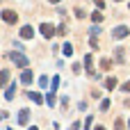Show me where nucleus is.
Listing matches in <instances>:
<instances>
[{
  "instance_id": "obj_1",
  "label": "nucleus",
  "mask_w": 130,
  "mask_h": 130,
  "mask_svg": "<svg viewBox=\"0 0 130 130\" xmlns=\"http://www.w3.org/2000/svg\"><path fill=\"white\" fill-rule=\"evenodd\" d=\"M9 59H11L18 69H27V64H30V62H27V57H25L23 53H16V50H14V53H9Z\"/></svg>"
},
{
  "instance_id": "obj_2",
  "label": "nucleus",
  "mask_w": 130,
  "mask_h": 130,
  "mask_svg": "<svg viewBox=\"0 0 130 130\" xmlns=\"http://www.w3.org/2000/svg\"><path fill=\"white\" fill-rule=\"evenodd\" d=\"M0 16H2V21H5V23H9V25H14V23L18 21V16H16V11H14V9H2V14H0Z\"/></svg>"
},
{
  "instance_id": "obj_3",
  "label": "nucleus",
  "mask_w": 130,
  "mask_h": 130,
  "mask_svg": "<svg viewBox=\"0 0 130 130\" xmlns=\"http://www.w3.org/2000/svg\"><path fill=\"white\" fill-rule=\"evenodd\" d=\"M39 30H41V34H43L46 39H53V37H55V32H57V30H55V25H50V23H41V25H39Z\"/></svg>"
},
{
  "instance_id": "obj_4",
  "label": "nucleus",
  "mask_w": 130,
  "mask_h": 130,
  "mask_svg": "<svg viewBox=\"0 0 130 130\" xmlns=\"http://www.w3.org/2000/svg\"><path fill=\"white\" fill-rule=\"evenodd\" d=\"M128 34H130V27H128V25H119V27L112 30V37H114V39H126Z\"/></svg>"
},
{
  "instance_id": "obj_5",
  "label": "nucleus",
  "mask_w": 130,
  "mask_h": 130,
  "mask_svg": "<svg viewBox=\"0 0 130 130\" xmlns=\"http://www.w3.org/2000/svg\"><path fill=\"white\" fill-rule=\"evenodd\" d=\"M32 80H34L32 71H30V69H23V73H21V85H30Z\"/></svg>"
},
{
  "instance_id": "obj_6",
  "label": "nucleus",
  "mask_w": 130,
  "mask_h": 130,
  "mask_svg": "<svg viewBox=\"0 0 130 130\" xmlns=\"http://www.w3.org/2000/svg\"><path fill=\"white\" fill-rule=\"evenodd\" d=\"M21 37H23V39H32V37H34V30H32L30 25H23V27H21Z\"/></svg>"
},
{
  "instance_id": "obj_7",
  "label": "nucleus",
  "mask_w": 130,
  "mask_h": 130,
  "mask_svg": "<svg viewBox=\"0 0 130 130\" xmlns=\"http://www.w3.org/2000/svg\"><path fill=\"white\" fill-rule=\"evenodd\" d=\"M27 121H30V112H27V110H21V112H18V123L25 126Z\"/></svg>"
},
{
  "instance_id": "obj_8",
  "label": "nucleus",
  "mask_w": 130,
  "mask_h": 130,
  "mask_svg": "<svg viewBox=\"0 0 130 130\" xmlns=\"http://www.w3.org/2000/svg\"><path fill=\"white\" fill-rule=\"evenodd\" d=\"M7 82H9V71H7V69H2V71H0V89H2V87H7Z\"/></svg>"
},
{
  "instance_id": "obj_9",
  "label": "nucleus",
  "mask_w": 130,
  "mask_h": 130,
  "mask_svg": "<svg viewBox=\"0 0 130 130\" xmlns=\"http://www.w3.org/2000/svg\"><path fill=\"white\" fill-rule=\"evenodd\" d=\"M27 98H30L32 103H39V105L43 103V96H41V94H37V91H30V94H27Z\"/></svg>"
},
{
  "instance_id": "obj_10",
  "label": "nucleus",
  "mask_w": 130,
  "mask_h": 130,
  "mask_svg": "<svg viewBox=\"0 0 130 130\" xmlns=\"http://www.w3.org/2000/svg\"><path fill=\"white\" fill-rule=\"evenodd\" d=\"M85 69H87V73L94 78V66H91V55H87L85 57Z\"/></svg>"
},
{
  "instance_id": "obj_11",
  "label": "nucleus",
  "mask_w": 130,
  "mask_h": 130,
  "mask_svg": "<svg viewBox=\"0 0 130 130\" xmlns=\"http://www.w3.org/2000/svg\"><path fill=\"white\" fill-rule=\"evenodd\" d=\"M14 94H16V85H9V87H7V91H5V98H7V101H11V98H14Z\"/></svg>"
},
{
  "instance_id": "obj_12",
  "label": "nucleus",
  "mask_w": 130,
  "mask_h": 130,
  "mask_svg": "<svg viewBox=\"0 0 130 130\" xmlns=\"http://www.w3.org/2000/svg\"><path fill=\"white\" fill-rule=\"evenodd\" d=\"M62 53H64L66 57H71V55H73V46H71V43H64V48H62Z\"/></svg>"
},
{
  "instance_id": "obj_13",
  "label": "nucleus",
  "mask_w": 130,
  "mask_h": 130,
  "mask_svg": "<svg viewBox=\"0 0 130 130\" xmlns=\"http://www.w3.org/2000/svg\"><path fill=\"white\" fill-rule=\"evenodd\" d=\"M101 69H103V71H110V69H112V62H110L107 57H105V59H101Z\"/></svg>"
},
{
  "instance_id": "obj_14",
  "label": "nucleus",
  "mask_w": 130,
  "mask_h": 130,
  "mask_svg": "<svg viewBox=\"0 0 130 130\" xmlns=\"http://www.w3.org/2000/svg\"><path fill=\"white\" fill-rule=\"evenodd\" d=\"M105 87H107V89H114V87H117V78H107V80H105Z\"/></svg>"
},
{
  "instance_id": "obj_15",
  "label": "nucleus",
  "mask_w": 130,
  "mask_h": 130,
  "mask_svg": "<svg viewBox=\"0 0 130 130\" xmlns=\"http://www.w3.org/2000/svg\"><path fill=\"white\" fill-rule=\"evenodd\" d=\"M91 21H94V23H101V21H103V14H101V11H94V14H91Z\"/></svg>"
},
{
  "instance_id": "obj_16",
  "label": "nucleus",
  "mask_w": 130,
  "mask_h": 130,
  "mask_svg": "<svg viewBox=\"0 0 130 130\" xmlns=\"http://www.w3.org/2000/svg\"><path fill=\"white\" fill-rule=\"evenodd\" d=\"M117 62H123V50L117 48Z\"/></svg>"
},
{
  "instance_id": "obj_17",
  "label": "nucleus",
  "mask_w": 130,
  "mask_h": 130,
  "mask_svg": "<svg viewBox=\"0 0 130 130\" xmlns=\"http://www.w3.org/2000/svg\"><path fill=\"white\" fill-rule=\"evenodd\" d=\"M46 101H48V105H55V96H53V94H48V98H46Z\"/></svg>"
},
{
  "instance_id": "obj_18",
  "label": "nucleus",
  "mask_w": 130,
  "mask_h": 130,
  "mask_svg": "<svg viewBox=\"0 0 130 130\" xmlns=\"http://www.w3.org/2000/svg\"><path fill=\"white\" fill-rule=\"evenodd\" d=\"M107 107H110V101H103V103H101V110H103V112H105V110H107Z\"/></svg>"
},
{
  "instance_id": "obj_19",
  "label": "nucleus",
  "mask_w": 130,
  "mask_h": 130,
  "mask_svg": "<svg viewBox=\"0 0 130 130\" xmlns=\"http://www.w3.org/2000/svg\"><path fill=\"white\" fill-rule=\"evenodd\" d=\"M94 2H96V7H98V9H103V7H105V0H94Z\"/></svg>"
},
{
  "instance_id": "obj_20",
  "label": "nucleus",
  "mask_w": 130,
  "mask_h": 130,
  "mask_svg": "<svg viewBox=\"0 0 130 130\" xmlns=\"http://www.w3.org/2000/svg\"><path fill=\"white\" fill-rule=\"evenodd\" d=\"M114 128H117V130H123V121H121V119H119V121H117V126H114Z\"/></svg>"
},
{
  "instance_id": "obj_21",
  "label": "nucleus",
  "mask_w": 130,
  "mask_h": 130,
  "mask_svg": "<svg viewBox=\"0 0 130 130\" xmlns=\"http://www.w3.org/2000/svg\"><path fill=\"white\" fill-rule=\"evenodd\" d=\"M69 130H80V123H78V121H75V123H71V128Z\"/></svg>"
},
{
  "instance_id": "obj_22",
  "label": "nucleus",
  "mask_w": 130,
  "mask_h": 130,
  "mask_svg": "<svg viewBox=\"0 0 130 130\" xmlns=\"http://www.w3.org/2000/svg\"><path fill=\"white\" fill-rule=\"evenodd\" d=\"M121 89H123V91H130V80L126 82V85H123V87H121Z\"/></svg>"
},
{
  "instance_id": "obj_23",
  "label": "nucleus",
  "mask_w": 130,
  "mask_h": 130,
  "mask_svg": "<svg viewBox=\"0 0 130 130\" xmlns=\"http://www.w3.org/2000/svg\"><path fill=\"white\" fill-rule=\"evenodd\" d=\"M48 2H53V5H55V2H62V0H48Z\"/></svg>"
},
{
  "instance_id": "obj_24",
  "label": "nucleus",
  "mask_w": 130,
  "mask_h": 130,
  "mask_svg": "<svg viewBox=\"0 0 130 130\" xmlns=\"http://www.w3.org/2000/svg\"><path fill=\"white\" fill-rule=\"evenodd\" d=\"M96 130H105V128H103V126H96Z\"/></svg>"
},
{
  "instance_id": "obj_25",
  "label": "nucleus",
  "mask_w": 130,
  "mask_h": 130,
  "mask_svg": "<svg viewBox=\"0 0 130 130\" xmlns=\"http://www.w3.org/2000/svg\"><path fill=\"white\" fill-rule=\"evenodd\" d=\"M30 130H39V128H34V126H32V128H30Z\"/></svg>"
}]
</instances>
